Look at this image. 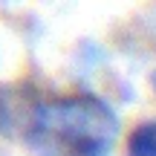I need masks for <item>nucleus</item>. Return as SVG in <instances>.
<instances>
[{
	"instance_id": "nucleus-1",
	"label": "nucleus",
	"mask_w": 156,
	"mask_h": 156,
	"mask_svg": "<svg viewBox=\"0 0 156 156\" xmlns=\"http://www.w3.org/2000/svg\"><path fill=\"white\" fill-rule=\"evenodd\" d=\"M119 130V116L104 98L69 93L32 110L26 147L35 156H110Z\"/></svg>"
},
{
	"instance_id": "nucleus-2",
	"label": "nucleus",
	"mask_w": 156,
	"mask_h": 156,
	"mask_svg": "<svg viewBox=\"0 0 156 156\" xmlns=\"http://www.w3.org/2000/svg\"><path fill=\"white\" fill-rule=\"evenodd\" d=\"M124 156H156V122H142L130 130Z\"/></svg>"
},
{
	"instance_id": "nucleus-3",
	"label": "nucleus",
	"mask_w": 156,
	"mask_h": 156,
	"mask_svg": "<svg viewBox=\"0 0 156 156\" xmlns=\"http://www.w3.org/2000/svg\"><path fill=\"white\" fill-rule=\"evenodd\" d=\"M6 113H9V98H6V93L0 90V124L6 122Z\"/></svg>"
}]
</instances>
